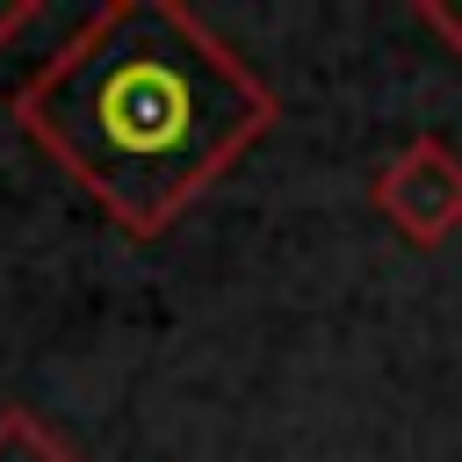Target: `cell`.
Listing matches in <instances>:
<instances>
[{"mask_svg":"<svg viewBox=\"0 0 462 462\" xmlns=\"http://www.w3.org/2000/svg\"><path fill=\"white\" fill-rule=\"evenodd\" d=\"M36 22H43V7H36V0H0V51H7L14 36H29Z\"/></svg>","mask_w":462,"mask_h":462,"instance_id":"cell-5","label":"cell"},{"mask_svg":"<svg viewBox=\"0 0 462 462\" xmlns=\"http://www.w3.org/2000/svg\"><path fill=\"white\" fill-rule=\"evenodd\" d=\"M22 137L130 238H166L253 144L282 101L180 0H108L14 87Z\"/></svg>","mask_w":462,"mask_h":462,"instance_id":"cell-1","label":"cell"},{"mask_svg":"<svg viewBox=\"0 0 462 462\" xmlns=\"http://www.w3.org/2000/svg\"><path fill=\"white\" fill-rule=\"evenodd\" d=\"M368 202H375V217H383L404 245H419V253L448 245V238L462 231V152H455L448 137H404V144L375 166Z\"/></svg>","mask_w":462,"mask_h":462,"instance_id":"cell-2","label":"cell"},{"mask_svg":"<svg viewBox=\"0 0 462 462\" xmlns=\"http://www.w3.org/2000/svg\"><path fill=\"white\" fill-rule=\"evenodd\" d=\"M411 22H419L448 58H462V0H411Z\"/></svg>","mask_w":462,"mask_h":462,"instance_id":"cell-4","label":"cell"},{"mask_svg":"<svg viewBox=\"0 0 462 462\" xmlns=\"http://www.w3.org/2000/svg\"><path fill=\"white\" fill-rule=\"evenodd\" d=\"M0 462H79L36 411H0Z\"/></svg>","mask_w":462,"mask_h":462,"instance_id":"cell-3","label":"cell"}]
</instances>
